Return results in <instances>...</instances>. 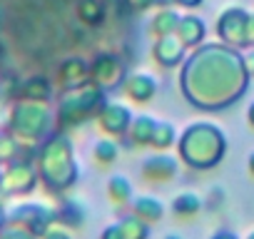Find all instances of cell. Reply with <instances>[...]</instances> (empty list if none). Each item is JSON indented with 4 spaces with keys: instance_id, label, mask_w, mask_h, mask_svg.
<instances>
[{
    "instance_id": "cell-8",
    "label": "cell",
    "mask_w": 254,
    "mask_h": 239,
    "mask_svg": "<svg viewBox=\"0 0 254 239\" xmlns=\"http://www.w3.org/2000/svg\"><path fill=\"white\" fill-rule=\"evenodd\" d=\"M170 239H175V237H170Z\"/></svg>"
},
{
    "instance_id": "cell-3",
    "label": "cell",
    "mask_w": 254,
    "mask_h": 239,
    "mask_svg": "<svg viewBox=\"0 0 254 239\" xmlns=\"http://www.w3.org/2000/svg\"><path fill=\"white\" fill-rule=\"evenodd\" d=\"M175 209H177V212H187V209H197V197H190V194H187V197H182V199H180V202L175 204Z\"/></svg>"
},
{
    "instance_id": "cell-6",
    "label": "cell",
    "mask_w": 254,
    "mask_h": 239,
    "mask_svg": "<svg viewBox=\"0 0 254 239\" xmlns=\"http://www.w3.org/2000/svg\"><path fill=\"white\" fill-rule=\"evenodd\" d=\"M3 55H5V50H3V43H0V60H3Z\"/></svg>"
},
{
    "instance_id": "cell-1",
    "label": "cell",
    "mask_w": 254,
    "mask_h": 239,
    "mask_svg": "<svg viewBox=\"0 0 254 239\" xmlns=\"http://www.w3.org/2000/svg\"><path fill=\"white\" fill-rule=\"evenodd\" d=\"M48 82L43 80V77H30V80H25V85H23V97L25 100H45L48 97Z\"/></svg>"
},
{
    "instance_id": "cell-4",
    "label": "cell",
    "mask_w": 254,
    "mask_h": 239,
    "mask_svg": "<svg viewBox=\"0 0 254 239\" xmlns=\"http://www.w3.org/2000/svg\"><path fill=\"white\" fill-rule=\"evenodd\" d=\"M10 160V140L0 135V162H5Z\"/></svg>"
},
{
    "instance_id": "cell-2",
    "label": "cell",
    "mask_w": 254,
    "mask_h": 239,
    "mask_svg": "<svg viewBox=\"0 0 254 239\" xmlns=\"http://www.w3.org/2000/svg\"><path fill=\"white\" fill-rule=\"evenodd\" d=\"M0 239H33V237L18 227H10V229H0Z\"/></svg>"
},
{
    "instance_id": "cell-7",
    "label": "cell",
    "mask_w": 254,
    "mask_h": 239,
    "mask_svg": "<svg viewBox=\"0 0 254 239\" xmlns=\"http://www.w3.org/2000/svg\"><path fill=\"white\" fill-rule=\"evenodd\" d=\"M252 170H254V155H252Z\"/></svg>"
},
{
    "instance_id": "cell-5",
    "label": "cell",
    "mask_w": 254,
    "mask_h": 239,
    "mask_svg": "<svg viewBox=\"0 0 254 239\" xmlns=\"http://www.w3.org/2000/svg\"><path fill=\"white\" fill-rule=\"evenodd\" d=\"M45 239H67L65 234H60V232H48V237Z\"/></svg>"
}]
</instances>
